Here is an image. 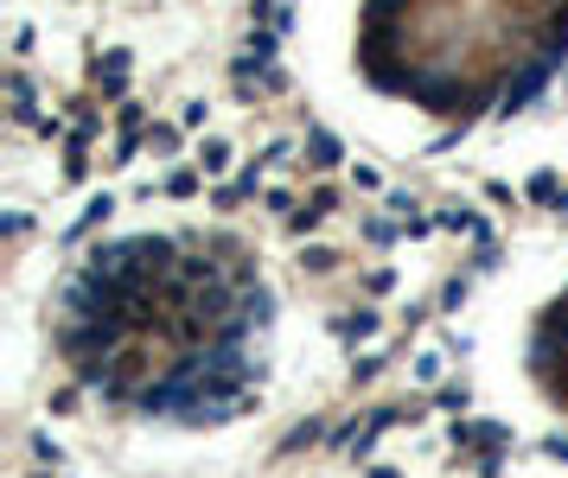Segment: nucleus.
<instances>
[{"label":"nucleus","mask_w":568,"mask_h":478,"mask_svg":"<svg viewBox=\"0 0 568 478\" xmlns=\"http://www.w3.org/2000/svg\"><path fill=\"white\" fill-rule=\"evenodd\" d=\"M38 338L45 383L90 441L198 473L294 403L313 319L250 223L141 205L51 261Z\"/></svg>","instance_id":"1"},{"label":"nucleus","mask_w":568,"mask_h":478,"mask_svg":"<svg viewBox=\"0 0 568 478\" xmlns=\"http://www.w3.org/2000/svg\"><path fill=\"white\" fill-rule=\"evenodd\" d=\"M288 71L333 135L428 179L568 148V0H294Z\"/></svg>","instance_id":"2"},{"label":"nucleus","mask_w":568,"mask_h":478,"mask_svg":"<svg viewBox=\"0 0 568 478\" xmlns=\"http://www.w3.org/2000/svg\"><path fill=\"white\" fill-rule=\"evenodd\" d=\"M473 376L505 421L568 446V236H543L473 306Z\"/></svg>","instance_id":"3"}]
</instances>
